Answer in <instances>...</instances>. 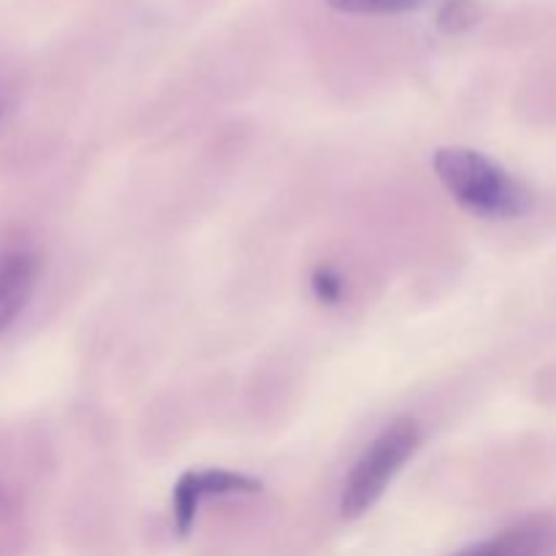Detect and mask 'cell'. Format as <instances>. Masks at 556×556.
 <instances>
[{"mask_svg": "<svg viewBox=\"0 0 556 556\" xmlns=\"http://www.w3.org/2000/svg\"><path fill=\"white\" fill-rule=\"evenodd\" d=\"M313 291L318 302L337 304L342 299V277L331 266H318L313 271Z\"/></svg>", "mask_w": 556, "mask_h": 556, "instance_id": "7", "label": "cell"}, {"mask_svg": "<svg viewBox=\"0 0 556 556\" xmlns=\"http://www.w3.org/2000/svg\"><path fill=\"white\" fill-rule=\"evenodd\" d=\"M556 548V527L548 521H525L489 541L462 548L454 556H548Z\"/></svg>", "mask_w": 556, "mask_h": 556, "instance_id": "5", "label": "cell"}, {"mask_svg": "<svg viewBox=\"0 0 556 556\" xmlns=\"http://www.w3.org/2000/svg\"><path fill=\"white\" fill-rule=\"evenodd\" d=\"M340 14H358V16H389L416 11L424 0H326Z\"/></svg>", "mask_w": 556, "mask_h": 556, "instance_id": "6", "label": "cell"}, {"mask_svg": "<svg viewBox=\"0 0 556 556\" xmlns=\"http://www.w3.org/2000/svg\"><path fill=\"white\" fill-rule=\"evenodd\" d=\"M261 481L231 470H193L185 472L174 486V525L179 535H188L193 530L199 505L206 497H220V494H255L261 492Z\"/></svg>", "mask_w": 556, "mask_h": 556, "instance_id": "3", "label": "cell"}, {"mask_svg": "<svg viewBox=\"0 0 556 556\" xmlns=\"http://www.w3.org/2000/svg\"><path fill=\"white\" fill-rule=\"evenodd\" d=\"M472 20H476L472 5L465 3V0H454V3L445 5L443 14H440V25H443L445 30H462V27L472 25Z\"/></svg>", "mask_w": 556, "mask_h": 556, "instance_id": "8", "label": "cell"}, {"mask_svg": "<svg viewBox=\"0 0 556 556\" xmlns=\"http://www.w3.org/2000/svg\"><path fill=\"white\" fill-rule=\"evenodd\" d=\"M41 261L33 250L11 248L0 253V337L14 326L30 302Z\"/></svg>", "mask_w": 556, "mask_h": 556, "instance_id": "4", "label": "cell"}, {"mask_svg": "<svg viewBox=\"0 0 556 556\" xmlns=\"http://www.w3.org/2000/svg\"><path fill=\"white\" fill-rule=\"evenodd\" d=\"M432 163L445 190L472 215L508 220L532 210L530 188L481 152L467 147H443L434 152Z\"/></svg>", "mask_w": 556, "mask_h": 556, "instance_id": "1", "label": "cell"}, {"mask_svg": "<svg viewBox=\"0 0 556 556\" xmlns=\"http://www.w3.org/2000/svg\"><path fill=\"white\" fill-rule=\"evenodd\" d=\"M418 445H421V427L416 418H400V421L389 424L353 465L351 476L342 486L340 514L345 519H358L367 514L383 497L396 472L416 454Z\"/></svg>", "mask_w": 556, "mask_h": 556, "instance_id": "2", "label": "cell"}]
</instances>
